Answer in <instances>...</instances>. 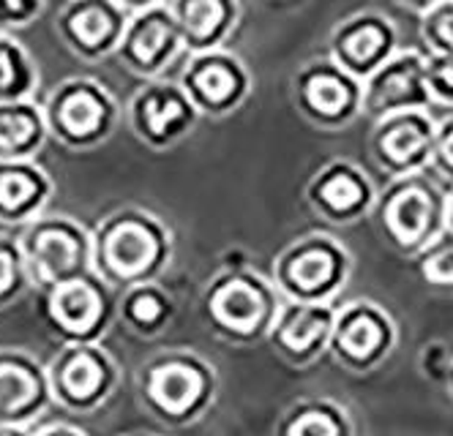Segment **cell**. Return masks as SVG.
<instances>
[{"instance_id": "36", "label": "cell", "mask_w": 453, "mask_h": 436, "mask_svg": "<svg viewBox=\"0 0 453 436\" xmlns=\"http://www.w3.org/2000/svg\"><path fill=\"white\" fill-rule=\"evenodd\" d=\"M4 4H6V9H14V11H19L25 0H4Z\"/></svg>"}, {"instance_id": "22", "label": "cell", "mask_w": 453, "mask_h": 436, "mask_svg": "<svg viewBox=\"0 0 453 436\" xmlns=\"http://www.w3.org/2000/svg\"><path fill=\"white\" fill-rule=\"evenodd\" d=\"M418 267H420V276L432 287L453 289V232L450 229L437 234V238L420 251Z\"/></svg>"}, {"instance_id": "32", "label": "cell", "mask_w": 453, "mask_h": 436, "mask_svg": "<svg viewBox=\"0 0 453 436\" xmlns=\"http://www.w3.org/2000/svg\"><path fill=\"white\" fill-rule=\"evenodd\" d=\"M399 6L410 9V11H418V14H426L429 9H434L437 4H442V0H396Z\"/></svg>"}, {"instance_id": "1", "label": "cell", "mask_w": 453, "mask_h": 436, "mask_svg": "<svg viewBox=\"0 0 453 436\" xmlns=\"http://www.w3.org/2000/svg\"><path fill=\"white\" fill-rule=\"evenodd\" d=\"M448 194L424 172L394 178L380 196V224L402 254H420L445 232Z\"/></svg>"}, {"instance_id": "8", "label": "cell", "mask_w": 453, "mask_h": 436, "mask_svg": "<svg viewBox=\"0 0 453 436\" xmlns=\"http://www.w3.org/2000/svg\"><path fill=\"white\" fill-rule=\"evenodd\" d=\"M309 203L311 208L326 216L328 221H355L374 205L372 180L361 166L352 161L336 158L328 161L309 183Z\"/></svg>"}, {"instance_id": "29", "label": "cell", "mask_w": 453, "mask_h": 436, "mask_svg": "<svg viewBox=\"0 0 453 436\" xmlns=\"http://www.w3.org/2000/svg\"><path fill=\"white\" fill-rule=\"evenodd\" d=\"M36 186L25 175H4L0 178V205L4 208H19L34 196Z\"/></svg>"}, {"instance_id": "12", "label": "cell", "mask_w": 453, "mask_h": 436, "mask_svg": "<svg viewBox=\"0 0 453 436\" xmlns=\"http://www.w3.org/2000/svg\"><path fill=\"white\" fill-rule=\"evenodd\" d=\"M211 311L226 330L249 333L263 319L265 289L246 273L224 276L211 292Z\"/></svg>"}, {"instance_id": "34", "label": "cell", "mask_w": 453, "mask_h": 436, "mask_svg": "<svg viewBox=\"0 0 453 436\" xmlns=\"http://www.w3.org/2000/svg\"><path fill=\"white\" fill-rule=\"evenodd\" d=\"M123 6H134V9H153V6H158V0H120Z\"/></svg>"}, {"instance_id": "28", "label": "cell", "mask_w": 453, "mask_h": 436, "mask_svg": "<svg viewBox=\"0 0 453 436\" xmlns=\"http://www.w3.org/2000/svg\"><path fill=\"white\" fill-rule=\"evenodd\" d=\"M34 137V120L19 112L0 115V148H19Z\"/></svg>"}, {"instance_id": "19", "label": "cell", "mask_w": 453, "mask_h": 436, "mask_svg": "<svg viewBox=\"0 0 453 436\" xmlns=\"http://www.w3.org/2000/svg\"><path fill=\"white\" fill-rule=\"evenodd\" d=\"M104 120H107V104L102 96H96L90 90H77L63 98L60 126L72 137H93V134L102 131Z\"/></svg>"}, {"instance_id": "23", "label": "cell", "mask_w": 453, "mask_h": 436, "mask_svg": "<svg viewBox=\"0 0 453 436\" xmlns=\"http://www.w3.org/2000/svg\"><path fill=\"white\" fill-rule=\"evenodd\" d=\"M36 395L34 377L17 365H0V412H14Z\"/></svg>"}, {"instance_id": "18", "label": "cell", "mask_w": 453, "mask_h": 436, "mask_svg": "<svg viewBox=\"0 0 453 436\" xmlns=\"http://www.w3.org/2000/svg\"><path fill=\"white\" fill-rule=\"evenodd\" d=\"M99 311H102L99 297H96V292L82 281L63 284L52 297V314L60 319L63 327H69L74 333L88 330L99 319Z\"/></svg>"}, {"instance_id": "13", "label": "cell", "mask_w": 453, "mask_h": 436, "mask_svg": "<svg viewBox=\"0 0 453 436\" xmlns=\"http://www.w3.org/2000/svg\"><path fill=\"white\" fill-rule=\"evenodd\" d=\"M158 254H161L158 232L142 221H120L107 232L104 259L110 264V271L123 279L145 273L158 259Z\"/></svg>"}, {"instance_id": "10", "label": "cell", "mask_w": 453, "mask_h": 436, "mask_svg": "<svg viewBox=\"0 0 453 436\" xmlns=\"http://www.w3.org/2000/svg\"><path fill=\"white\" fill-rule=\"evenodd\" d=\"M170 9L188 55L224 50L241 22V0H173Z\"/></svg>"}, {"instance_id": "2", "label": "cell", "mask_w": 453, "mask_h": 436, "mask_svg": "<svg viewBox=\"0 0 453 436\" xmlns=\"http://www.w3.org/2000/svg\"><path fill=\"white\" fill-rule=\"evenodd\" d=\"M293 102L306 123L328 131L344 128L364 115V82L331 57H319L293 77Z\"/></svg>"}, {"instance_id": "5", "label": "cell", "mask_w": 453, "mask_h": 436, "mask_svg": "<svg viewBox=\"0 0 453 436\" xmlns=\"http://www.w3.org/2000/svg\"><path fill=\"white\" fill-rule=\"evenodd\" d=\"M399 52V30L382 11H358L342 19L328 39V57L361 82Z\"/></svg>"}, {"instance_id": "6", "label": "cell", "mask_w": 453, "mask_h": 436, "mask_svg": "<svg viewBox=\"0 0 453 436\" xmlns=\"http://www.w3.org/2000/svg\"><path fill=\"white\" fill-rule=\"evenodd\" d=\"M426 85V52L399 50L382 69L364 80V118L372 123L410 110H432Z\"/></svg>"}, {"instance_id": "30", "label": "cell", "mask_w": 453, "mask_h": 436, "mask_svg": "<svg viewBox=\"0 0 453 436\" xmlns=\"http://www.w3.org/2000/svg\"><path fill=\"white\" fill-rule=\"evenodd\" d=\"M132 314L140 322H153L161 314V303H158L153 294H140L134 303H132Z\"/></svg>"}, {"instance_id": "9", "label": "cell", "mask_w": 453, "mask_h": 436, "mask_svg": "<svg viewBox=\"0 0 453 436\" xmlns=\"http://www.w3.org/2000/svg\"><path fill=\"white\" fill-rule=\"evenodd\" d=\"M120 50L126 60L134 65L140 74H156L183 50L180 27L170 6L145 9L132 25L126 27Z\"/></svg>"}, {"instance_id": "11", "label": "cell", "mask_w": 453, "mask_h": 436, "mask_svg": "<svg viewBox=\"0 0 453 436\" xmlns=\"http://www.w3.org/2000/svg\"><path fill=\"white\" fill-rule=\"evenodd\" d=\"M200 110L194 107L183 85H156L145 90L137 102V123L145 140L156 145H170L183 140L197 126Z\"/></svg>"}, {"instance_id": "7", "label": "cell", "mask_w": 453, "mask_h": 436, "mask_svg": "<svg viewBox=\"0 0 453 436\" xmlns=\"http://www.w3.org/2000/svg\"><path fill=\"white\" fill-rule=\"evenodd\" d=\"M347 256L331 238H309L289 249L279 264V284L287 294L301 303H319L339 281H344Z\"/></svg>"}, {"instance_id": "33", "label": "cell", "mask_w": 453, "mask_h": 436, "mask_svg": "<svg viewBox=\"0 0 453 436\" xmlns=\"http://www.w3.org/2000/svg\"><path fill=\"white\" fill-rule=\"evenodd\" d=\"M12 284V259L9 254L0 251V292H6Z\"/></svg>"}, {"instance_id": "15", "label": "cell", "mask_w": 453, "mask_h": 436, "mask_svg": "<svg viewBox=\"0 0 453 436\" xmlns=\"http://www.w3.org/2000/svg\"><path fill=\"white\" fill-rule=\"evenodd\" d=\"M203 393V377L197 368L183 363H167L153 371L150 377V395L167 412H186L194 407V401Z\"/></svg>"}, {"instance_id": "31", "label": "cell", "mask_w": 453, "mask_h": 436, "mask_svg": "<svg viewBox=\"0 0 453 436\" xmlns=\"http://www.w3.org/2000/svg\"><path fill=\"white\" fill-rule=\"evenodd\" d=\"M14 63L6 50H0V88H9L14 82Z\"/></svg>"}, {"instance_id": "25", "label": "cell", "mask_w": 453, "mask_h": 436, "mask_svg": "<svg viewBox=\"0 0 453 436\" xmlns=\"http://www.w3.org/2000/svg\"><path fill=\"white\" fill-rule=\"evenodd\" d=\"M99 382H102V368L85 355L72 360L66 371H63V385H66V390L74 398H88L90 393H96Z\"/></svg>"}, {"instance_id": "17", "label": "cell", "mask_w": 453, "mask_h": 436, "mask_svg": "<svg viewBox=\"0 0 453 436\" xmlns=\"http://www.w3.org/2000/svg\"><path fill=\"white\" fill-rule=\"evenodd\" d=\"M382 335L385 330L377 317L364 309H349V314H344L336 325V349L352 363H364L380 349Z\"/></svg>"}, {"instance_id": "16", "label": "cell", "mask_w": 453, "mask_h": 436, "mask_svg": "<svg viewBox=\"0 0 453 436\" xmlns=\"http://www.w3.org/2000/svg\"><path fill=\"white\" fill-rule=\"evenodd\" d=\"M69 27L85 50H102L123 33L120 14L107 0H90V4H85L80 11L72 14Z\"/></svg>"}, {"instance_id": "24", "label": "cell", "mask_w": 453, "mask_h": 436, "mask_svg": "<svg viewBox=\"0 0 453 436\" xmlns=\"http://www.w3.org/2000/svg\"><path fill=\"white\" fill-rule=\"evenodd\" d=\"M426 85L434 104L453 107V57L426 52Z\"/></svg>"}, {"instance_id": "4", "label": "cell", "mask_w": 453, "mask_h": 436, "mask_svg": "<svg viewBox=\"0 0 453 436\" xmlns=\"http://www.w3.org/2000/svg\"><path fill=\"white\" fill-rule=\"evenodd\" d=\"M434 140L437 120L432 110H410L377 120L369 148L380 170L394 180L432 166Z\"/></svg>"}, {"instance_id": "20", "label": "cell", "mask_w": 453, "mask_h": 436, "mask_svg": "<svg viewBox=\"0 0 453 436\" xmlns=\"http://www.w3.org/2000/svg\"><path fill=\"white\" fill-rule=\"evenodd\" d=\"M36 259H39V267L47 279H55L60 273H66L74 267L77 262V241L66 232H44L39 243H36Z\"/></svg>"}, {"instance_id": "26", "label": "cell", "mask_w": 453, "mask_h": 436, "mask_svg": "<svg viewBox=\"0 0 453 436\" xmlns=\"http://www.w3.org/2000/svg\"><path fill=\"white\" fill-rule=\"evenodd\" d=\"M432 170L453 186V115L437 120V140L432 153Z\"/></svg>"}, {"instance_id": "35", "label": "cell", "mask_w": 453, "mask_h": 436, "mask_svg": "<svg viewBox=\"0 0 453 436\" xmlns=\"http://www.w3.org/2000/svg\"><path fill=\"white\" fill-rule=\"evenodd\" d=\"M445 229L453 232V186L448 191V210H445Z\"/></svg>"}, {"instance_id": "27", "label": "cell", "mask_w": 453, "mask_h": 436, "mask_svg": "<svg viewBox=\"0 0 453 436\" xmlns=\"http://www.w3.org/2000/svg\"><path fill=\"white\" fill-rule=\"evenodd\" d=\"M289 436H339L336 420L322 409H306L289 425Z\"/></svg>"}, {"instance_id": "3", "label": "cell", "mask_w": 453, "mask_h": 436, "mask_svg": "<svg viewBox=\"0 0 453 436\" xmlns=\"http://www.w3.org/2000/svg\"><path fill=\"white\" fill-rule=\"evenodd\" d=\"M180 85L200 115L226 118L246 104L254 80L235 52L211 50L188 57Z\"/></svg>"}, {"instance_id": "14", "label": "cell", "mask_w": 453, "mask_h": 436, "mask_svg": "<svg viewBox=\"0 0 453 436\" xmlns=\"http://www.w3.org/2000/svg\"><path fill=\"white\" fill-rule=\"evenodd\" d=\"M331 322H334V317H331L328 306L301 303V300H296V303L281 314L273 335L284 349L301 355L331 330Z\"/></svg>"}, {"instance_id": "21", "label": "cell", "mask_w": 453, "mask_h": 436, "mask_svg": "<svg viewBox=\"0 0 453 436\" xmlns=\"http://www.w3.org/2000/svg\"><path fill=\"white\" fill-rule=\"evenodd\" d=\"M420 42L429 55L453 57V0H442L420 14Z\"/></svg>"}]
</instances>
